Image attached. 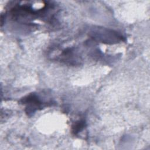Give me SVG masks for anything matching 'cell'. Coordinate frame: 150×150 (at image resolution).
<instances>
[{
	"instance_id": "cell-2",
	"label": "cell",
	"mask_w": 150,
	"mask_h": 150,
	"mask_svg": "<svg viewBox=\"0 0 150 150\" xmlns=\"http://www.w3.org/2000/svg\"><path fill=\"white\" fill-rule=\"evenodd\" d=\"M23 103L27 104L26 112L33 113L35 112L38 108L40 107L42 103L35 94H31L23 98Z\"/></svg>"
},
{
	"instance_id": "cell-1",
	"label": "cell",
	"mask_w": 150,
	"mask_h": 150,
	"mask_svg": "<svg viewBox=\"0 0 150 150\" xmlns=\"http://www.w3.org/2000/svg\"><path fill=\"white\" fill-rule=\"evenodd\" d=\"M91 33L93 38L103 43H117L122 39V36L117 33V32L110 29L98 28L93 30Z\"/></svg>"
},
{
	"instance_id": "cell-3",
	"label": "cell",
	"mask_w": 150,
	"mask_h": 150,
	"mask_svg": "<svg viewBox=\"0 0 150 150\" xmlns=\"http://www.w3.org/2000/svg\"><path fill=\"white\" fill-rule=\"evenodd\" d=\"M84 125H85V121H79L76 122L74 125H73L72 131L74 134H77L84 128Z\"/></svg>"
}]
</instances>
